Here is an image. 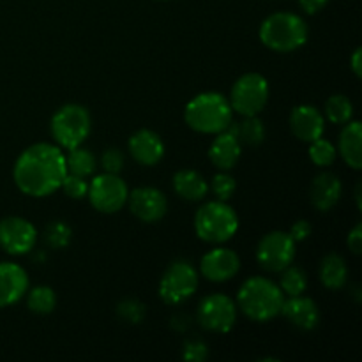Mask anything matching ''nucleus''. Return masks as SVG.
<instances>
[{
  "mask_svg": "<svg viewBox=\"0 0 362 362\" xmlns=\"http://www.w3.org/2000/svg\"><path fill=\"white\" fill-rule=\"evenodd\" d=\"M67 173L66 156L59 145L35 144L20 154L13 177L18 189L27 197L45 198L60 189Z\"/></svg>",
  "mask_w": 362,
  "mask_h": 362,
  "instance_id": "nucleus-1",
  "label": "nucleus"
},
{
  "mask_svg": "<svg viewBox=\"0 0 362 362\" xmlns=\"http://www.w3.org/2000/svg\"><path fill=\"white\" fill-rule=\"evenodd\" d=\"M285 293L274 281L255 276L243 283L237 293V304L247 318L255 322H269L281 313Z\"/></svg>",
  "mask_w": 362,
  "mask_h": 362,
  "instance_id": "nucleus-2",
  "label": "nucleus"
},
{
  "mask_svg": "<svg viewBox=\"0 0 362 362\" xmlns=\"http://www.w3.org/2000/svg\"><path fill=\"white\" fill-rule=\"evenodd\" d=\"M232 113L233 110L225 95L218 92H204L187 103L184 119L197 133L218 134L230 126Z\"/></svg>",
  "mask_w": 362,
  "mask_h": 362,
  "instance_id": "nucleus-3",
  "label": "nucleus"
},
{
  "mask_svg": "<svg viewBox=\"0 0 362 362\" xmlns=\"http://www.w3.org/2000/svg\"><path fill=\"white\" fill-rule=\"evenodd\" d=\"M260 41L272 52H296L308 41V25L293 13H274L260 27Z\"/></svg>",
  "mask_w": 362,
  "mask_h": 362,
  "instance_id": "nucleus-4",
  "label": "nucleus"
},
{
  "mask_svg": "<svg viewBox=\"0 0 362 362\" xmlns=\"http://www.w3.org/2000/svg\"><path fill=\"white\" fill-rule=\"evenodd\" d=\"M237 230L239 216L226 202H207L194 214V232L204 243L223 244L232 239Z\"/></svg>",
  "mask_w": 362,
  "mask_h": 362,
  "instance_id": "nucleus-5",
  "label": "nucleus"
},
{
  "mask_svg": "<svg viewBox=\"0 0 362 362\" xmlns=\"http://www.w3.org/2000/svg\"><path fill=\"white\" fill-rule=\"evenodd\" d=\"M49 127L60 148L80 147L90 133V113L81 105H64L52 117Z\"/></svg>",
  "mask_w": 362,
  "mask_h": 362,
  "instance_id": "nucleus-6",
  "label": "nucleus"
},
{
  "mask_svg": "<svg viewBox=\"0 0 362 362\" xmlns=\"http://www.w3.org/2000/svg\"><path fill=\"white\" fill-rule=\"evenodd\" d=\"M269 81L258 73H246L235 81L230 94V106L243 117L258 115L269 101Z\"/></svg>",
  "mask_w": 362,
  "mask_h": 362,
  "instance_id": "nucleus-7",
  "label": "nucleus"
},
{
  "mask_svg": "<svg viewBox=\"0 0 362 362\" xmlns=\"http://www.w3.org/2000/svg\"><path fill=\"white\" fill-rule=\"evenodd\" d=\"M198 288V272L189 262L175 260L168 265L159 281V297L166 304H180Z\"/></svg>",
  "mask_w": 362,
  "mask_h": 362,
  "instance_id": "nucleus-8",
  "label": "nucleus"
},
{
  "mask_svg": "<svg viewBox=\"0 0 362 362\" xmlns=\"http://www.w3.org/2000/svg\"><path fill=\"white\" fill-rule=\"evenodd\" d=\"M127 184L117 173H101L88 184V200L103 214L119 212L127 204Z\"/></svg>",
  "mask_w": 362,
  "mask_h": 362,
  "instance_id": "nucleus-9",
  "label": "nucleus"
},
{
  "mask_svg": "<svg viewBox=\"0 0 362 362\" xmlns=\"http://www.w3.org/2000/svg\"><path fill=\"white\" fill-rule=\"evenodd\" d=\"M296 258V240L286 232H271L262 237L257 247V262L264 271L281 272Z\"/></svg>",
  "mask_w": 362,
  "mask_h": 362,
  "instance_id": "nucleus-10",
  "label": "nucleus"
},
{
  "mask_svg": "<svg viewBox=\"0 0 362 362\" xmlns=\"http://www.w3.org/2000/svg\"><path fill=\"white\" fill-rule=\"evenodd\" d=\"M197 320L207 331L226 334L232 331L237 322L235 303L223 293L207 296L198 306Z\"/></svg>",
  "mask_w": 362,
  "mask_h": 362,
  "instance_id": "nucleus-11",
  "label": "nucleus"
},
{
  "mask_svg": "<svg viewBox=\"0 0 362 362\" xmlns=\"http://www.w3.org/2000/svg\"><path fill=\"white\" fill-rule=\"evenodd\" d=\"M35 240H37V232L27 219L11 216L0 221V247L6 253L14 257L30 253L35 246Z\"/></svg>",
  "mask_w": 362,
  "mask_h": 362,
  "instance_id": "nucleus-12",
  "label": "nucleus"
},
{
  "mask_svg": "<svg viewBox=\"0 0 362 362\" xmlns=\"http://www.w3.org/2000/svg\"><path fill=\"white\" fill-rule=\"evenodd\" d=\"M127 204L131 212L144 223H156L166 214V197L158 187L144 186L129 191Z\"/></svg>",
  "mask_w": 362,
  "mask_h": 362,
  "instance_id": "nucleus-13",
  "label": "nucleus"
},
{
  "mask_svg": "<svg viewBox=\"0 0 362 362\" xmlns=\"http://www.w3.org/2000/svg\"><path fill=\"white\" fill-rule=\"evenodd\" d=\"M240 258L228 247H214L202 257L200 272L214 283L230 281L239 272Z\"/></svg>",
  "mask_w": 362,
  "mask_h": 362,
  "instance_id": "nucleus-14",
  "label": "nucleus"
},
{
  "mask_svg": "<svg viewBox=\"0 0 362 362\" xmlns=\"http://www.w3.org/2000/svg\"><path fill=\"white\" fill-rule=\"evenodd\" d=\"M290 129L300 141L311 144L325 131V119L320 110L311 105H299L290 113Z\"/></svg>",
  "mask_w": 362,
  "mask_h": 362,
  "instance_id": "nucleus-15",
  "label": "nucleus"
},
{
  "mask_svg": "<svg viewBox=\"0 0 362 362\" xmlns=\"http://www.w3.org/2000/svg\"><path fill=\"white\" fill-rule=\"evenodd\" d=\"M28 290V276L21 265L0 262V308L16 304Z\"/></svg>",
  "mask_w": 362,
  "mask_h": 362,
  "instance_id": "nucleus-16",
  "label": "nucleus"
},
{
  "mask_svg": "<svg viewBox=\"0 0 362 362\" xmlns=\"http://www.w3.org/2000/svg\"><path fill=\"white\" fill-rule=\"evenodd\" d=\"M127 147L134 161L144 166L158 165L165 156V144L161 136L151 129H140L131 134Z\"/></svg>",
  "mask_w": 362,
  "mask_h": 362,
  "instance_id": "nucleus-17",
  "label": "nucleus"
},
{
  "mask_svg": "<svg viewBox=\"0 0 362 362\" xmlns=\"http://www.w3.org/2000/svg\"><path fill=\"white\" fill-rule=\"evenodd\" d=\"M281 315L300 331H313L320 322V311L313 299L304 296L290 297L288 300H283Z\"/></svg>",
  "mask_w": 362,
  "mask_h": 362,
  "instance_id": "nucleus-18",
  "label": "nucleus"
},
{
  "mask_svg": "<svg viewBox=\"0 0 362 362\" xmlns=\"http://www.w3.org/2000/svg\"><path fill=\"white\" fill-rule=\"evenodd\" d=\"M343 193L341 180L338 175L331 172H324L320 175H317L311 182L310 187V198L311 204L317 211L327 212L334 207L339 202Z\"/></svg>",
  "mask_w": 362,
  "mask_h": 362,
  "instance_id": "nucleus-19",
  "label": "nucleus"
},
{
  "mask_svg": "<svg viewBox=\"0 0 362 362\" xmlns=\"http://www.w3.org/2000/svg\"><path fill=\"white\" fill-rule=\"evenodd\" d=\"M240 154H243V145L237 140L235 134L230 133L228 129L218 133L209 148V159L221 172L232 170L239 163Z\"/></svg>",
  "mask_w": 362,
  "mask_h": 362,
  "instance_id": "nucleus-20",
  "label": "nucleus"
},
{
  "mask_svg": "<svg viewBox=\"0 0 362 362\" xmlns=\"http://www.w3.org/2000/svg\"><path fill=\"white\" fill-rule=\"evenodd\" d=\"M361 140H362V126L357 120H350L345 124L341 134H339L338 151L341 154L343 161L354 170L362 168V151H361Z\"/></svg>",
  "mask_w": 362,
  "mask_h": 362,
  "instance_id": "nucleus-21",
  "label": "nucleus"
},
{
  "mask_svg": "<svg viewBox=\"0 0 362 362\" xmlns=\"http://www.w3.org/2000/svg\"><path fill=\"white\" fill-rule=\"evenodd\" d=\"M173 189L186 202H200L207 197V180L194 170H180L173 175Z\"/></svg>",
  "mask_w": 362,
  "mask_h": 362,
  "instance_id": "nucleus-22",
  "label": "nucleus"
},
{
  "mask_svg": "<svg viewBox=\"0 0 362 362\" xmlns=\"http://www.w3.org/2000/svg\"><path fill=\"white\" fill-rule=\"evenodd\" d=\"M320 281L329 290H341L349 279V269L338 253H329L320 264Z\"/></svg>",
  "mask_w": 362,
  "mask_h": 362,
  "instance_id": "nucleus-23",
  "label": "nucleus"
},
{
  "mask_svg": "<svg viewBox=\"0 0 362 362\" xmlns=\"http://www.w3.org/2000/svg\"><path fill=\"white\" fill-rule=\"evenodd\" d=\"M226 129L235 134L240 145H247V147H258L265 140V126L257 115L244 117L240 122H230Z\"/></svg>",
  "mask_w": 362,
  "mask_h": 362,
  "instance_id": "nucleus-24",
  "label": "nucleus"
},
{
  "mask_svg": "<svg viewBox=\"0 0 362 362\" xmlns=\"http://www.w3.org/2000/svg\"><path fill=\"white\" fill-rule=\"evenodd\" d=\"M66 166L67 172L85 179V177H90L95 172V166L98 165H95V156L88 148H83L80 145V147L69 148V154L66 158Z\"/></svg>",
  "mask_w": 362,
  "mask_h": 362,
  "instance_id": "nucleus-25",
  "label": "nucleus"
},
{
  "mask_svg": "<svg viewBox=\"0 0 362 362\" xmlns=\"http://www.w3.org/2000/svg\"><path fill=\"white\" fill-rule=\"evenodd\" d=\"M27 306L32 313H37V315L52 313L57 306L55 292H53V288H49V286H45V285L35 286V288H32L30 292H28Z\"/></svg>",
  "mask_w": 362,
  "mask_h": 362,
  "instance_id": "nucleus-26",
  "label": "nucleus"
},
{
  "mask_svg": "<svg viewBox=\"0 0 362 362\" xmlns=\"http://www.w3.org/2000/svg\"><path fill=\"white\" fill-rule=\"evenodd\" d=\"M325 117L332 124H346L354 117V105L346 95L334 94L325 103Z\"/></svg>",
  "mask_w": 362,
  "mask_h": 362,
  "instance_id": "nucleus-27",
  "label": "nucleus"
},
{
  "mask_svg": "<svg viewBox=\"0 0 362 362\" xmlns=\"http://www.w3.org/2000/svg\"><path fill=\"white\" fill-rule=\"evenodd\" d=\"M281 279H279V288H281L283 293H286L288 297L303 296L306 292L308 286V276L306 272L300 267H293V265H288L286 269H283Z\"/></svg>",
  "mask_w": 362,
  "mask_h": 362,
  "instance_id": "nucleus-28",
  "label": "nucleus"
},
{
  "mask_svg": "<svg viewBox=\"0 0 362 362\" xmlns=\"http://www.w3.org/2000/svg\"><path fill=\"white\" fill-rule=\"evenodd\" d=\"M310 158L317 166H331L336 159V147L325 138H317L310 145Z\"/></svg>",
  "mask_w": 362,
  "mask_h": 362,
  "instance_id": "nucleus-29",
  "label": "nucleus"
},
{
  "mask_svg": "<svg viewBox=\"0 0 362 362\" xmlns=\"http://www.w3.org/2000/svg\"><path fill=\"white\" fill-rule=\"evenodd\" d=\"M71 235H73V232H71L69 225L62 221H55L46 226L45 240L53 250H64V247L69 246Z\"/></svg>",
  "mask_w": 362,
  "mask_h": 362,
  "instance_id": "nucleus-30",
  "label": "nucleus"
},
{
  "mask_svg": "<svg viewBox=\"0 0 362 362\" xmlns=\"http://www.w3.org/2000/svg\"><path fill=\"white\" fill-rule=\"evenodd\" d=\"M211 189L212 193H214L216 200L226 202L233 197V193H235L237 182L232 175L221 172L218 173V175H214V179H212V184H211Z\"/></svg>",
  "mask_w": 362,
  "mask_h": 362,
  "instance_id": "nucleus-31",
  "label": "nucleus"
},
{
  "mask_svg": "<svg viewBox=\"0 0 362 362\" xmlns=\"http://www.w3.org/2000/svg\"><path fill=\"white\" fill-rule=\"evenodd\" d=\"M117 315L129 324H140L145 318V306L136 299H126L117 306Z\"/></svg>",
  "mask_w": 362,
  "mask_h": 362,
  "instance_id": "nucleus-32",
  "label": "nucleus"
},
{
  "mask_svg": "<svg viewBox=\"0 0 362 362\" xmlns=\"http://www.w3.org/2000/svg\"><path fill=\"white\" fill-rule=\"evenodd\" d=\"M60 187L64 189V193L69 198H74V200H81V198L87 197L88 193V184L85 182L83 177L74 175V173H66Z\"/></svg>",
  "mask_w": 362,
  "mask_h": 362,
  "instance_id": "nucleus-33",
  "label": "nucleus"
},
{
  "mask_svg": "<svg viewBox=\"0 0 362 362\" xmlns=\"http://www.w3.org/2000/svg\"><path fill=\"white\" fill-rule=\"evenodd\" d=\"M182 357L187 362H204L209 357V346L202 339H189L184 343Z\"/></svg>",
  "mask_w": 362,
  "mask_h": 362,
  "instance_id": "nucleus-34",
  "label": "nucleus"
},
{
  "mask_svg": "<svg viewBox=\"0 0 362 362\" xmlns=\"http://www.w3.org/2000/svg\"><path fill=\"white\" fill-rule=\"evenodd\" d=\"M101 166L106 173H119L124 168V154L119 148H106L101 156Z\"/></svg>",
  "mask_w": 362,
  "mask_h": 362,
  "instance_id": "nucleus-35",
  "label": "nucleus"
},
{
  "mask_svg": "<svg viewBox=\"0 0 362 362\" xmlns=\"http://www.w3.org/2000/svg\"><path fill=\"white\" fill-rule=\"evenodd\" d=\"M311 225L308 221H304V219H299V221H296L292 225V228H290V237H292L296 243H300V240H306L308 237L311 235Z\"/></svg>",
  "mask_w": 362,
  "mask_h": 362,
  "instance_id": "nucleus-36",
  "label": "nucleus"
},
{
  "mask_svg": "<svg viewBox=\"0 0 362 362\" xmlns=\"http://www.w3.org/2000/svg\"><path fill=\"white\" fill-rule=\"evenodd\" d=\"M346 244H349V250L352 251L354 255H361L362 251V225H356L352 228V232L349 233V239H346Z\"/></svg>",
  "mask_w": 362,
  "mask_h": 362,
  "instance_id": "nucleus-37",
  "label": "nucleus"
},
{
  "mask_svg": "<svg viewBox=\"0 0 362 362\" xmlns=\"http://www.w3.org/2000/svg\"><path fill=\"white\" fill-rule=\"evenodd\" d=\"M329 4V0H299L300 9L306 14H317Z\"/></svg>",
  "mask_w": 362,
  "mask_h": 362,
  "instance_id": "nucleus-38",
  "label": "nucleus"
},
{
  "mask_svg": "<svg viewBox=\"0 0 362 362\" xmlns=\"http://www.w3.org/2000/svg\"><path fill=\"white\" fill-rule=\"evenodd\" d=\"M361 48H357L352 55V71L357 78L362 76V66H361Z\"/></svg>",
  "mask_w": 362,
  "mask_h": 362,
  "instance_id": "nucleus-39",
  "label": "nucleus"
},
{
  "mask_svg": "<svg viewBox=\"0 0 362 362\" xmlns=\"http://www.w3.org/2000/svg\"><path fill=\"white\" fill-rule=\"evenodd\" d=\"M361 184H357V187H356V198H357V207L359 209H362V204H361Z\"/></svg>",
  "mask_w": 362,
  "mask_h": 362,
  "instance_id": "nucleus-40",
  "label": "nucleus"
},
{
  "mask_svg": "<svg viewBox=\"0 0 362 362\" xmlns=\"http://www.w3.org/2000/svg\"><path fill=\"white\" fill-rule=\"evenodd\" d=\"M158 2H166V0H158Z\"/></svg>",
  "mask_w": 362,
  "mask_h": 362,
  "instance_id": "nucleus-41",
  "label": "nucleus"
}]
</instances>
